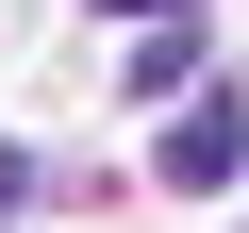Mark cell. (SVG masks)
Masks as SVG:
<instances>
[{
  "label": "cell",
  "instance_id": "obj_1",
  "mask_svg": "<svg viewBox=\"0 0 249 233\" xmlns=\"http://www.w3.org/2000/svg\"><path fill=\"white\" fill-rule=\"evenodd\" d=\"M150 183H183V200H232V183H249V100H232V83H199V100L166 116Z\"/></svg>",
  "mask_w": 249,
  "mask_h": 233
},
{
  "label": "cell",
  "instance_id": "obj_2",
  "mask_svg": "<svg viewBox=\"0 0 249 233\" xmlns=\"http://www.w3.org/2000/svg\"><path fill=\"white\" fill-rule=\"evenodd\" d=\"M17 200H34V150H17V134H0V233H17Z\"/></svg>",
  "mask_w": 249,
  "mask_h": 233
},
{
  "label": "cell",
  "instance_id": "obj_3",
  "mask_svg": "<svg viewBox=\"0 0 249 233\" xmlns=\"http://www.w3.org/2000/svg\"><path fill=\"white\" fill-rule=\"evenodd\" d=\"M100 17H183V0H100Z\"/></svg>",
  "mask_w": 249,
  "mask_h": 233
}]
</instances>
